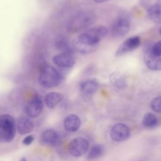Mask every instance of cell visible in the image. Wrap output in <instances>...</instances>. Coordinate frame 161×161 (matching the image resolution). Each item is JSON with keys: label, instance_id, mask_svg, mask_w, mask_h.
Listing matches in <instances>:
<instances>
[{"label": "cell", "instance_id": "cell-19", "mask_svg": "<svg viewBox=\"0 0 161 161\" xmlns=\"http://www.w3.org/2000/svg\"><path fill=\"white\" fill-rule=\"evenodd\" d=\"M110 82L118 88H123L125 87L126 82L125 77L120 72H114L109 75Z\"/></svg>", "mask_w": 161, "mask_h": 161}, {"label": "cell", "instance_id": "cell-28", "mask_svg": "<svg viewBox=\"0 0 161 161\" xmlns=\"http://www.w3.org/2000/svg\"><path fill=\"white\" fill-rule=\"evenodd\" d=\"M158 32H159V34H160V35L161 36V28L159 29V31H158Z\"/></svg>", "mask_w": 161, "mask_h": 161}, {"label": "cell", "instance_id": "cell-20", "mask_svg": "<svg viewBox=\"0 0 161 161\" xmlns=\"http://www.w3.org/2000/svg\"><path fill=\"white\" fill-rule=\"evenodd\" d=\"M55 47L60 50L61 53H67L72 55V50L69 46V42L64 37H60L55 41Z\"/></svg>", "mask_w": 161, "mask_h": 161}, {"label": "cell", "instance_id": "cell-6", "mask_svg": "<svg viewBox=\"0 0 161 161\" xmlns=\"http://www.w3.org/2000/svg\"><path fill=\"white\" fill-rule=\"evenodd\" d=\"M130 28L129 21L125 18H119L111 26L109 33L113 37L119 38L126 35Z\"/></svg>", "mask_w": 161, "mask_h": 161}, {"label": "cell", "instance_id": "cell-16", "mask_svg": "<svg viewBox=\"0 0 161 161\" xmlns=\"http://www.w3.org/2000/svg\"><path fill=\"white\" fill-rule=\"evenodd\" d=\"M34 125L33 121L28 118H20L17 123V130L21 135H25L30 133L33 130Z\"/></svg>", "mask_w": 161, "mask_h": 161}, {"label": "cell", "instance_id": "cell-26", "mask_svg": "<svg viewBox=\"0 0 161 161\" xmlns=\"http://www.w3.org/2000/svg\"><path fill=\"white\" fill-rule=\"evenodd\" d=\"M95 2L96 3H103V2H105V1H107L108 0H94Z\"/></svg>", "mask_w": 161, "mask_h": 161}, {"label": "cell", "instance_id": "cell-1", "mask_svg": "<svg viewBox=\"0 0 161 161\" xmlns=\"http://www.w3.org/2000/svg\"><path fill=\"white\" fill-rule=\"evenodd\" d=\"M16 121L9 114H4L0 117V141L3 143L11 142L16 135Z\"/></svg>", "mask_w": 161, "mask_h": 161}, {"label": "cell", "instance_id": "cell-21", "mask_svg": "<svg viewBox=\"0 0 161 161\" xmlns=\"http://www.w3.org/2000/svg\"><path fill=\"white\" fill-rule=\"evenodd\" d=\"M158 123V119L157 116L151 113H148L143 118L142 124L146 128H153Z\"/></svg>", "mask_w": 161, "mask_h": 161}, {"label": "cell", "instance_id": "cell-10", "mask_svg": "<svg viewBox=\"0 0 161 161\" xmlns=\"http://www.w3.org/2000/svg\"><path fill=\"white\" fill-rule=\"evenodd\" d=\"M99 82L95 78H87L79 84V90L80 92L86 97L92 96L99 88Z\"/></svg>", "mask_w": 161, "mask_h": 161}, {"label": "cell", "instance_id": "cell-25", "mask_svg": "<svg viewBox=\"0 0 161 161\" xmlns=\"http://www.w3.org/2000/svg\"><path fill=\"white\" fill-rule=\"evenodd\" d=\"M33 140H34L33 135H28L23 139V143L25 145H29L33 142Z\"/></svg>", "mask_w": 161, "mask_h": 161}, {"label": "cell", "instance_id": "cell-13", "mask_svg": "<svg viewBox=\"0 0 161 161\" xmlns=\"http://www.w3.org/2000/svg\"><path fill=\"white\" fill-rule=\"evenodd\" d=\"M41 141L43 143L49 146H57L60 143V138L56 131L47 129L42 133Z\"/></svg>", "mask_w": 161, "mask_h": 161}, {"label": "cell", "instance_id": "cell-8", "mask_svg": "<svg viewBox=\"0 0 161 161\" xmlns=\"http://www.w3.org/2000/svg\"><path fill=\"white\" fill-rule=\"evenodd\" d=\"M109 135L113 140L119 142L126 140L130 136V130L125 124L119 123L113 126Z\"/></svg>", "mask_w": 161, "mask_h": 161}, {"label": "cell", "instance_id": "cell-15", "mask_svg": "<svg viewBox=\"0 0 161 161\" xmlns=\"http://www.w3.org/2000/svg\"><path fill=\"white\" fill-rule=\"evenodd\" d=\"M73 45L74 48L79 52V53L87 54V53H91L92 52H96L98 47L99 44L97 45H89L87 43H86L84 42H82L78 40L77 38L74 40Z\"/></svg>", "mask_w": 161, "mask_h": 161}, {"label": "cell", "instance_id": "cell-3", "mask_svg": "<svg viewBox=\"0 0 161 161\" xmlns=\"http://www.w3.org/2000/svg\"><path fill=\"white\" fill-rule=\"evenodd\" d=\"M108 29L104 26H97L80 33L77 38L89 45H97L108 34Z\"/></svg>", "mask_w": 161, "mask_h": 161}, {"label": "cell", "instance_id": "cell-24", "mask_svg": "<svg viewBox=\"0 0 161 161\" xmlns=\"http://www.w3.org/2000/svg\"><path fill=\"white\" fill-rule=\"evenodd\" d=\"M150 49L154 55L161 57V40L156 42Z\"/></svg>", "mask_w": 161, "mask_h": 161}, {"label": "cell", "instance_id": "cell-22", "mask_svg": "<svg viewBox=\"0 0 161 161\" xmlns=\"http://www.w3.org/2000/svg\"><path fill=\"white\" fill-rule=\"evenodd\" d=\"M104 152V148L101 145H93L87 155V159L94 160L96 159L103 155Z\"/></svg>", "mask_w": 161, "mask_h": 161}, {"label": "cell", "instance_id": "cell-14", "mask_svg": "<svg viewBox=\"0 0 161 161\" xmlns=\"http://www.w3.org/2000/svg\"><path fill=\"white\" fill-rule=\"evenodd\" d=\"M81 121L78 116L74 114L67 115L64 121V127L69 132L77 131L80 126Z\"/></svg>", "mask_w": 161, "mask_h": 161}, {"label": "cell", "instance_id": "cell-2", "mask_svg": "<svg viewBox=\"0 0 161 161\" xmlns=\"http://www.w3.org/2000/svg\"><path fill=\"white\" fill-rule=\"evenodd\" d=\"M62 79L59 71L52 65L43 66L40 72L38 82L43 87L51 88L58 86Z\"/></svg>", "mask_w": 161, "mask_h": 161}, {"label": "cell", "instance_id": "cell-5", "mask_svg": "<svg viewBox=\"0 0 161 161\" xmlns=\"http://www.w3.org/2000/svg\"><path fill=\"white\" fill-rule=\"evenodd\" d=\"M89 143L87 140L82 137L74 138L68 146L69 153L75 157H79L84 155L89 149Z\"/></svg>", "mask_w": 161, "mask_h": 161}, {"label": "cell", "instance_id": "cell-4", "mask_svg": "<svg viewBox=\"0 0 161 161\" xmlns=\"http://www.w3.org/2000/svg\"><path fill=\"white\" fill-rule=\"evenodd\" d=\"M94 16L89 13H82L77 14L70 21L68 29L72 32H77L84 29L94 21Z\"/></svg>", "mask_w": 161, "mask_h": 161}, {"label": "cell", "instance_id": "cell-27", "mask_svg": "<svg viewBox=\"0 0 161 161\" xmlns=\"http://www.w3.org/2000/svg\"><path fill=\"white\" fill-rule=\"evenodd\" d=\"M19 161H26V158H24V157H23V158H22Z\"/></svg>", "mask_w": 161, "mask_h": 161}, {"label": "cell", "instance_id": "cell-17", "mask_svg": "<svg viewBox=\"0 0 161 161\" xmlns=\"http://www.w3.org/2000/svg\"><path fill=\"white\" fill-rule=\"evenodd\" d=\"M63 98L64 96L61 93L58 92H50L45 96V102L48 108L53 109L62 101Z\"/></svg>", "mask_w": 161, "mask_h": 161}, {"label": "cell", "instance_id": "cell-7", "mask_svg": "<svg viewBox=\"0 0 161 161\" xmlns=\"http://www.w3.org/2000/svg\"><path fill=\"white\" fill-rule=\"evenodd\" d=\"M43 109V103L40 97L38 95L33 96L26 103L25 111L26 114L30 118L38 117Z\"/></svg>", "mask_w": 161, "mask_h": 161}, {"label": "cell", "instance_id": "cell-12", "mask_svg": "<svg viewBox=\"0 0 161 161\" xmlns=\"http://www.w3.org/2000/svg\"><path fill=\"white\" fill-rule=\"evenodd\" d=\"M143 60L145 65L149 69L152 70H161V57L154 55L150 48L144 53Z\"/></svg>", "mask_w": 161, "mask_h": 161}, {"label": "cell", "instance_id": "cell-9", "mask_svg": "<svg viewBox=\"0 0 161 161\" xmlns=\"http://www.w3.org/2000/svg\"><path fill=\"white\" fill-rule=\"evenodd\" d=\"M141 43L140 38L138 36H133L128 38L119 45L116 52V56H121L127 52H131L137 48Z\"/></svg>", "mask_w": 161, "mask_h": 161}, {"label": "cell", "instance_id": "cell-23", "mask_svg": "<svg viewBox=\"0 0 161 161\" xmlns=\"http://www.w3.org/2000/svg\"><path fill=\"white\" fill-rule=\"evenodd\" d=\"M150 106L155 112L161 113V96L153 98L150 103Z\"/></svg>", "mask_w": 161, "mask_h": 161}, {"label": "cell", "instance_id": "cell-11", "mask_svg": "<svg viewBox=\"0 0 161 161\" xmlns=\"http://www.w3.org/2000/svg\"><path fill=\"white\" fill-rule=\"evenodd\" d=\"M53 62L58 67L67 69L72 68L75 64V60L72 54L60 53L55 55L52 59Z\"/></svg>", "mask_w": 161, "mask_h": 161}, {"label": "cell", "instance_id": "cell-18", "mask_svg": "<svg viewBox=\"0 0 161 161\" xmlns=\"http://www.w3.org/2000/svg\"><path fill=\"white\" fill-rule=\"evenodd\" d=\"M148 16L155 23H161V4L157 3L151 6L148 10Z\"/></svg>", "mask_w": 161, "mask_h": 161}]
</instances>
